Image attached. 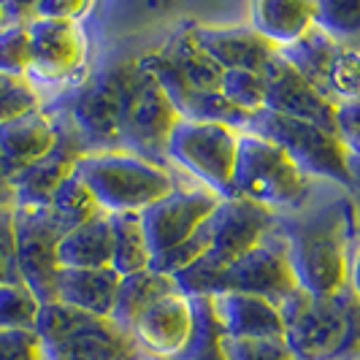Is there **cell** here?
<instances>
[{
    "label": "cell",
    "instance_id": "f35d334b",
    "mask_svg": "<svg viewBox=\"0 0 360 360\" xmlns=\"http://www.w3.org/2000/svg\"><path fill=\"white\" fill-rule=\"evenodd\" d=\"M0 285H22L17 269V231L14 206L0 209Z\"/></svg>",
    "mask_w": 360,
    "mask_h": 360
},
{
    "label": "cell",
    "instance_id": "484cf974",
    "mask_svg": "<svg viewBox=\"0 0 360 360\" xmlns=\"http://www.w3.org/2000/svg\"><path fill=\"white\" fill-rule=\"evenodd\" d=\"M342 49L344 46H339L333 38L325 36L323 30L311 27L301 41H295L292 46L279 49V57L301 79H307L314 90L323 92L328 98V73H330V65H333V60L339 57Z\"/></svg>",
    "mask_w": 360,
    "mask_h": 360
},
{
    "label": "cell",
    "instance_id": "ac0fdd59",
    "mask_svg": "<svg viewBox=\"0 0 360 360\" xmlns=\"http://www.w3.org/2000/svg\"><path fill=\"white\" fill-rule=\"evenodd\" d=\"M139 349L152 358L174 360L193 336V304L179 290L162 295L158 304L146 309L130 330Z\"/></svg>",
    "mask_w": 360,
    "mask_h": 360
},
{
    "label": "cell",
    "instance_id": "9a60e30c",
    "mask_svg": "<svg viewBox=\"0 0 360 360\" xmlns=\"http://www.w3.org/2000/svg\"><path fill=\"white\" fill-rule=\"evenodd\" d=\"M176 122H179V117H176L174 106L168 103L165 92L146 73L144 84L130 101L125 122H122V152L139 155V158L171 171V162L165 158V141Z\"/></svg>",
    "mask_w": 360,
    "mask_h": 360
},
{
    "label": "cell",
    "instance_id": "7dc6e473",
    "mask_svg": "<svg viewBox=\"0 0 360 360\" xmlns=\"http://www.w3.org/2000/svg\"><path fill=\"white\" fill-rule=\"evenodd\" d=\"M141 360H162V358H152V355H146V352H144V355H141Z\"/></svg>",
    "mask_w": 360,
    "mask_h": 360
},
{
    "label": "cell",
    "instance_id": "ba28073f",
    "mask_svg": "<svg viewBox=\"0 0 360 360\" xmlns=\"http://www.w3.org/2000/svg\"><path fill=\"white\" fill-rule=\"evenodd\" d=\"M241 133H255L276 144L311 181H325V184L349 190V165H347L349 152L339 133L311 122L279 117L271 111L252 114L247 130Z\"/></svg>",
    "mask_w": 360,
    "mask_h": 360
},
{
    "label": "cell",
    "instance_id": "7c38bea8",
    "mask_svg": "<svg viewBox=\"0 0 360 360\" xmlns=\"http://www.w3.org/2000/svg\"><path fill=\"white\" fill-rule=\"evenodd\" d=\"M274 225L276 214L263 206H255L241 198L219 200L214 214L206 219L209 250L195 266L209 271L231 266L238 257L252 252L260 241H266L274 233Z\"/></svg>",
    "mask_w": 360,
    "mask_h": 360
},
{
    "label": "cell",
    "instance_id": "603a6c76",
    "mask_svg": "<svg viewBox=\"0 0 360 360\" xmlns=\"http://www.w3.org/2000/svg\"><path fill=\"white\" fill-rule=\"evenodd\" d=\"M250 27L279 52L314 27L311 0H257L250 6Z\"/></svg>",
    "mask_w": 360,
    "mask_h": 360
},
{
    "label": "cell",
    "instance_id": "d590c367",
    "mask_svg": "<svg viewBox=\"0 0 360 360\" xmlns=\"http://www.w3.org/2000/svg\"><path fill=\"white\" fill-rule=\"evenodd\" d=\"M41 106H44V98L33 90V84L27 79L0 73V125L17 120L27 111H36Z\"/></svg>",
    "mask_w": 360,
    "mask_h": 360
},
{
    "label": "cell",
    "instance_id": "9c48e42d",
    "mask_svg": "<svg viewBox=\"0 0 360 360\" xmlns=\"http://www.w3.org/2000/svg\"><path fill=\"white\" fill-rule=\"evenodd\" d=\"M238 152V130L225 125L203 122H176L168 141L165 158L190 179L212 190L217 198L231 200L233 193V168Z\"/></svg>",
    "mask_w": 360,
    "mask_h": 360
},
{
    "label": "cell",
    "instance_id": "bcb514c9",
    "mask_svg": "<svg viewBox=\"0 0 360 360\" xmlns=\"http://www.w3.org/2000/svg\"><path fill=\"white\" fill-rule=\"evenodd\" d=\"M6 27V8H3V3H0V30Z\"/></svg>",
    "mask_w": 360,
    "mask_h": 360
},
{
    "label": "cell",
    "instance_id": "4316f807",
    "mask_svg": "<svg viewBox=\"0 0 360 360\" xmlns=\"http://www.w3.org/2000/svg\"><path fill=\"white\" fill-rule=\"evenodd\" d=\"M158 52H160L195 90L219 92V82H222V73L225 71L200 49L190 25H184L176 36H171V41H168L162 49H158Z\"/></svg>",
    "mask_w": 360,
    "mask_h": 360
},
{
    "label": "cell",
    "instance_id": "ffe728a7",
    "mask_svg": "<svg viewBox=\"0 0 360 360\" xmlns=\"http://www.w3.org/2000/svg\"><path fill=\"white\" fill-rule=\"evenodd\" d=\"M198 46L214 60L222 71L263 73L274 60L276 49L250 25L241 27H200L190 25Z\"/></svg>",
    "mask_w": 360,
    "mask_h": 360
},
{
    "label": "cell",
    "instance_id": "7402d4cb",
    "mask_svg": "<svg viewBox=\"0 0 360 360\" xmlns=\"http://www.w3.org/2000/svg\"><path fill=\"white\" fill-rule=\"evenodd\" d=\"M120 274L114 269H60L57 276V304L79 309L92 317L111 320V311L117 304Z\"/></svg>",
    "mask_w": 360,
    "mask_h": 360
},
{
    "label": "cell",
    "instance_id": "8992f818",
    "mask_svg": "<svg viewBox=\"0 0 360 360\" xmlns=\"http://www.w3.org/2000/svg\"><path fill=\"white\" fill-rule=\"evenodd\" d=\"M36 336L44 360H141L133 336L111 320L63 304H41Z\"/></svg>",
    "mask_w": 360,
    "mask_h": 360
},
{
    "label": "cell",
    "instance_id": "e575fe53",
    "mask_svg": "<svg viewBox=\"0 0 360 360\" xmlns=\"http://www.w3.org/2000/svg\"><path fill=\"white\" fill-rule=\"evenodd\" d=\"M206 250H209V233H206V222H203V228H200L195 236H190L187 241H181V244L171 247V250H165V252L152 255L149 271L174 279V276H179L181 271L193 269L200 257L206 255Z\"/></svg>",
    "mask_w": 360,
    "mask_h": 360
},
{
    "label": "cell",
    "instance_id": "cb8c5ba5",
    "mask_svg": "<svg viewBox=\"0 0 360 360\" xmlns=\"http://www.w3.org/2000/svg\"><path fill=\"white\" fill-rule=\"evenodd\" d=\"M111 257H114V236L108 214H98L71 228L57 244L60 269H111Z\"/></svg>",
    "mask_w": 360,
    "mask_h": 360
},
{
    "label": "cell",
    "instance_id": "30bf717a",
    "mask_svg": "<svg viewBox=\"0 0 360 360\" xmlns=\"http://www.w3.org/2000/svg\"><path fill=\"white\" fill-rule=\"evenodd\" d=\"M30 38V68L27 82L41 95L44 87L71 90L82 84L79 71L87 63V33L82 22H54V19H33L27 25Z\"/></svg>",
    "mask_w": 360,
    "mask_h": 360
},
{
    "label": "cell",
    "instance_id": "d6a6232c",
    "mask_svg": "<svg viewBox=\"0 0 360 360\" xmlns=\"http://www.w3.org/2000/svg\"><path fill=\"white\" fill-rule=\"evenodd\" d=\"M219 92L244 114H257L266 108V76L252 71H225Z\"/></svg>",
    "mask_w": 360,
    "mask_h": 360
},
{
    "label": "cell",
    "instance_id": "836d02e7",
    "mask_svg": "<svg viewBox=\"0 0 360 360\" xmlns=\"http://www.w3.org/2000/svg\"><path fill=\"white\" fill-rule=\"evenodd\" d=\"M328 101L347 106L360 101V49H342L328 73Z\"/></svg>",
    "mask_w": 360,
    "mask_h": 360
},
{
    "label": "cell",
    "instance_id": "3957f363",
    "mask_svg": "<svg viewBox=\"0 0 360 360\" xmlns=\"http://www.w3.org/2000/svg\"><path fill=\"white\" fill-rule=\"evenodd\" d=\"M285 344L295 360H355L360 355V298L344 285L333 295L295 290L279 307Z\"/></svg>",
    "mask_w": 360,
    "mask_h": 360
},
{
    "label": "cell",
    "instance_id": "d4e9b609",
    "mask_svg": "<svg viewBox=\"0 0 360 360\" xmlns=\"http://www.w3.org/2000/svg\"><path fill=\"white\" fill-rule=\"evenodd\" d=\"M171 292H176L174 279L160 276V274L149 269L120 276V290H117V304L111 311V323L130 333L146 309L158 304L162 295H171Z\"/></svg>",
    "mask_w": 360,
    "mask_h": 360
},
{
    "label": "cell",
    "instance_id": "60d3db41",
    "mask_svg": "<svg viewBox=\"0 0 360 360\" xmlns=\"http://www.w3.org/2000/svg\"><path fill=\"white\" fill-rule=\"evenodd\" d=\"M36 19H54V22H82L90 11V3L82 0H44L33 3Z\"/></svg>",
    "mask_w": 360,
    "mask_h": 360
},
{
    "label": "cell",
    "instance_id": "8d00e7d4",
    "mask_svg": "<svg viewBox=\"0 0 360 360\" xmlns=\"http://www.w3.org/2000/svg\"><path fill=\"white\" fill-rule=\"evenodd\" d=\"M30 68V38L27 25H14L0 30V73L25 79Z\"/></svg>",
    "mask_w": 360,
    "mask_h": 360
},
{
    "label": "cell",
    "instance_id": "6da1fadb",
    "mask_svg": "<svg viewBox=\"0 0 360 360\" xmlns=\"http://www.w3.org/2000/svg\"><path fill=\"white\" fill-rule=\"evenodd\" d=\"M320 190L323 193L317 195L311 187L309 198L298 209L276 214L274 233L288 250L298 288L311 295H333L347 285L358 214L347 190L325 181Z\"/></svg>",
    "mask_w": 360,
    "mask_h": 360
},
{
    "label": "cell",
    "instance_id": "7bdbcfd3",
    "mask_svg": "<svg viewBox=\"0 0 360 360\" xmlns=\"http://www.w3.org/2000/svg\"><path fill=\"white\" fill-rule=\"evenodd\" d=\"M347 285L360 298V222L352 236V247H349V269H347Z\"/></svg>",
    "mask_w": 360,
    "mask_h": 360
},
{
    "label": "cell",
    "instance_id": "c3c4849f",
    "mask_svg": "<svg viewBox=\"0 0 360 360\" xmlns=\"http://www.w3.org/2000/svg\"><path fill=\"white\" fill-rule=\"evenodd\" d=\"M355 360H360V355H358V358H355Z\"/></svg>",
    "mask_w": 360,
    "mask_h": 360
},
{
    "label": "cell",
    "instance_id": "5bb4252c",
    "mask_svg": "<svg viewBox=\"0 0 360 360\" xmlns=\"http://www.w3.org/2000/svg\"><path fill=\"white\" fill-rule=\"evenodd\" d=\"M139 65L158 82V87L165 92L168 103L174 106V111H176V117H179L181 122L225 125L238 130V133L247 130V125H250V120H252L250 114L238 111L222 92L195 90L160 52H149L144 57H139Z\"/></svg>",
    "mask_w": 360,
    "mask_h": 360
},
{
    "label": "cell",
    "instance_id": "8fae6325",
    "mask_svg": "<svg viewBox=\"0 0 360 360\" xmlns=\"http://www.w3.org/2000/svg\"><path fill=\"white\" fill-rule=\"evenodd\" d=\"M17 231V269L22 285L38 298V304H54L57 298V244L65 236L52 212L33 206H14Z\"/></svg>",
    "mask_w": 360,
    "mask_h": 360
},
{
    "label": "cell",
    "instance_id": "4fadbf2b",
    "mask_svg": "<svg viewBox=\"0 0 360 360\" xmlns=\"http://www.w3.org/2000/svg\"><path fill=\"white\" fill-rule=\"evenodd\" d=\"M219 200L222 198H217L212 190L200 187L195 181L193 184L176 181V187L165 198L141 212L149 252H165L181 241H187L190 236H195L203 228V222L214 214Z\"/></svg>",
    "mask_w": 360,
    "mask_h": 360
},
{
    "label": "cell",
    "instance_id": "277c9868",
    "mask_svg": "<svg viewBox=\"0 0 360 360\" xmlns=\"http://www.w3.org/2000/svg\"><path fill=\"white\" fill-rule=\"evenodd\" d=\"M174 285L181 295L187 298H212L222 292H244V295H257L266 298L274 307H282L290 295L298 290L295 274L290 269L288 250L282 238L271 233L266 241H260L252 252L238 257L236 263L225 269H193L181 271L174 276Z\"/></svg>",
    "mask_w": 360,
    "mask_h": 360
},
{
    "label": "cell",
    "instance_id": "83f0119b",
    "mask_svg": "<svg viewBox=\"0 0 360 360\" xmlns=\"http://www.w3.org/2000/svg\"><path fill=\"white\" fill-rule=\"evenodd\" d=\"M108 222H111V236H114L111 269L120 276L149 269L152 252L146 244L141 214H108Z\"/></svg>",
    "mask_w": 360,
    "mask_h": 360
},
{
    "label": "cell",
    "instance_id": "1f68e13d",
    "mask_svg": "<svg viewBox=\"0 0 360 360\" xmlns=\"http://www.w3.org/2000/svg\"><path fill=\"white\" fill-rule=\"evenodd\" d=\"M38 298L25 285H0V333L36 330Z\"/></svg>",
    "mask_w": 360,
    "mask_h": 360
},
{
    "label": "cell",
    "instance_id": "7a4b0ae2",
    "mask_svg": "<svg viewBox=\"0 0 360 360\" xmlns=\"http://www.w3.org/2000/svg\"><path fill=\"white\" fill-rule=\"evenodd\" d=\"M144 79L146 71L139 60L114 63L82 84L60 92L49 111L63 114L71 122L87 152H122V122Z\"/></svg>",
    "mask_w": 360,
    "mask_h": 360
},
{
    "label": "cell",
    "instance_id": "74e56055",
    "mask_svg": "<svg viewBox=\"0 0 360 360\" xmlns=\"http://www.w3.org/2000/svg\"><path fill=\"white\" fill-rule=\"evenodd\" d=\"M228 360H295L285 339H225Z\"/></svg>",
    "mask_w": 360,
    "mask_h": 360
},
{
    "label": "cell",
    "instance_id": "f546056e",
    "mask_svg": "<svg viewBox=\"0 0 360 360\" xmlns=\"http://www.w3.org/2000/svg\"><path fill=\"white\" fill-rule=\"evenodd\" d=\"M314 27L344 49H360V0H317Z\"/></svg>",
    "mask_w": 360,
    "mask_h": 360
},
{
    "label": "cell",
    "instance_id": "d6986e66",
    "mask_svg": "<svg viewBox=\"0 0 360 360\" xmlns=\"http://www.w3.org/2000/svg\"><path fill=\"white\" fill-rule=\"evenodd\" d=\"M57 144V122L41 106L11 122L0 125V165L8 179H17L22 171L46 158Z\"/></svg>",
    "mask_w": 360,
    "mask_h": 360
},
{
    "label": "cell",
    "instance_id": "44dd1931",
    "mask_svg": "<svg viewBox=\"0 0 360 360\" xmlns=\"http://www.w3.org/2000/svg\"><path fill=\"white\" fill-rule=\"evenodd\" d=\"M212 307L225 339H285L279 307L269 304L266 298L222 292L212 295Z\"/></svg>",
    "mask_w": 360,
    "mask_h": 360
},
{
    "label": "cell",
    "instance_id": "5b68a950",
    "mask_svg": "<svg viewBox=\"0 0 360 360\" xmlns=\"http://www.w3.org/2000/svg\"><path fill=\"white\" fill-rule=\"evenodd\" d=\"M73 174L103 214H141L176 187L174 171L130 152H87Z\"/></svg>",
    "mask_w": 360,
    "mask_h": 360
},
{
    "label": "cell",
    "instance_id": "f1b7e54d",
    "mask_svg": "<svg viewBox=\"0 0 360 360\" xmlns=\"http://www.w3.org/2000/svg\"><path fill=\"white\" fill-rule=\"evenodd\" d=\"M190 304H193V336L174 360H228L222 349L225 333L217 323L212 298L198 295L190 298Z\"/></svg>",
    "mask_w": 360,
    "mask_h": 360
},
{
    "label": "cell",
    "instance_id": "2e32d148",
    "mask_svg": "<svg viewBox=\"0 0 360 360\" xmlns=\"http://www.w3.org/2000/svg\"><path fill=\"white\" fill-rule=\"evenodd\" d=\"M49 114L57 122V144L52 146V152L46 158H41L36 165L22 171L17 179H11L14 206H33V209L49 206L54 190L71 176L76 162L87 155V149H84V144H82V139L73 130L71 122L57 111H49Z\"/></svg>",
    "mask_w": 360,
    "mask_h": 360
},
{
    "label": "cell",
    "instance_id": "b9f144b4",
    "mask_svg": "<svg viewBox=\"0 0 360 360\" xmlns=\"http://www.w3.org/2000/svg\"><path fill=\"white\" fill-rule=\"evenodd\" d=\"M336 125H339V136L360 133V101L336 108Z\"/></svg>",
    "mask_w": 360,
    "mask_h": 360
},
{
    "label": "cell",
    "instance_id": "ee69618b",
    "mask_svg": "<svg viewBox=\"0 0 360 360\" xmlns=\"http://www.w3.org/2000/svg\"><path fill=\"white\" fill-rule=\"evenodd\" d=\"M347 165H349V190L347 193H349V198L355 203V214H358V222H360V158L349 155Z\"/></svg>",
    "mask_w": 360,
    "mask_h": 360
},
{
    "label": "cell",
    "instance_id": "e0dca14e",
    "mask_svg": "<svg viewBox=\"0 0 360 360\" xmlns=\"http://www.w3.org/2000/svg\"><path fill=\"white\" fill-rule=\"evenodd\" d=\"M263 76H266V108L263 111L290 117V120H301V122H311V125H320L325 130L339 133L336 106L325 98L323 92L314 90L307 79H301L292 71L279 57V52L274 54V60L263 71Z\"/></svg>",
    "mask_w": 360,
    "mask_h": 360
},
{
    "label": "cell",
    "instance_id": "f6af8a7d",
    "mask_svg": "<svg viewBox=\"0 0 360 360\" xmlns=\"http://www.w3.org/2000/svg\"><path fill=\"white\" fill-rule=\"evenodd\" d=\"M6 206H14V187H11V179L6 176L3 165H0V209Z\"/></svg>",
    "mask_w": 360,
    "mask_h": 360
},
{
    "label": "cell",
    "instance_id": "4dcf8cb0",
    "mask_svg": "<svg viewBox=\"0 0 360 360\" xmlns=\"http://www.w3.org/2000/svg\"><path fill=\"white\" fill-rule=\"evenodd\" d=\"M46 209H49L54 219L63 225L65 233H68L71 228H76V225L92 219V217L103 214V212L98 209L95 198H92V193L84 187V181L79 179L76 174H71L68 179L54 190V195Z\"/></svg>",
    "mask_w": 360,
    "mask_h": 360
},
{
    "label": "cell",
    "instance_id": "ab89813d",
    "mask_svg": "<svg viewBox=\"0 0 360 360\" xmlns=\"http://www.w3.org/2000/svg\"><path fill=\"white\" fill-rule=\"evenodd\" d=\"M0 360H44L36 330L0 333Z\"/></svg>",
    "mask_w": 360,
    "mask_h": 360
},
{
    "label": "cell",
    "instance_id": "52a82bcc",
    "mask_svg": "<svg viewBox=\"0 0 360 360\" xmlns=\"http://www.w3.org/2000/svg\"><path fill=\"white\" fill-rule=\"evenodd\" d=\"M311 187L314 181L304 176L276 144L255 133H238L233 168L236 198L263 206L274 214H285L309 198Z\"/></svg>",
    "mask_w": 360,
    "mask_h": 360
}]
</instances>
